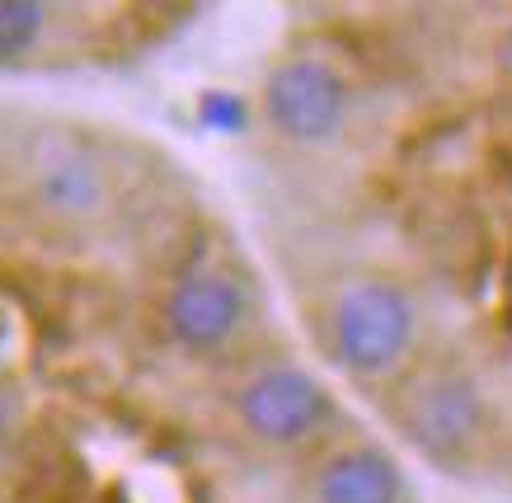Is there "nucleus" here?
<instances>
[{"label":"nucleus","mask_w":512,"mask_h":503,"mask_svg":"<svg viewBox=\"0 0 512 503\" xmlns=\"http://www.w3.org/2000/svg\"><path fill=\"white\" fill-rule=\"evenodd\" d=\"M414 339V306L395 283H353L334 306V353L362 377L386 372Z\"/></svg>","instance_id":"obj_1"},{"label":"nucleus","mask_w":512,"mask_h":503,"mask_svg":"<svg viewBox=\"0 0 512 503\" xmlns=\"http://www.w3.org/2000/svg\"><path fill=\"white\" fill-rule=\"evenodd\" d=\"M198 113H202V123L217 127V132H245V123H249L245 99L231 95V90H207L202 104H198Z\"/></svg>","instance_id":"obj_8"},{"label":"nucleus","mask_w":512,"mask_h":503,"mask_svg":"<svg viewBox=\"0 0 512 503\" xmlns=\"http://www.w3.org/2000/svg\"><path fill=\"white\" fill-rule=\"evenodd\" d=\"M400 466L381 447L339 452L320 475V503H400Z\"/></svg>","instance_id":"obj_6"},{"label":"nucleus","mask_w":512,"mask_h":503,"mask_svg":"<svg viewBox=\"0 0 512 503\" xmlns=\"http://www.w3.org/2000/svg\"><path fill=\"white\" fill-rule=\"evenodd\" d=\"M90 193H94V184H90V174L80 170V165H71V170H62L57 179H52V198H62L66 207H80Z\"/></svg>","instance_id":"obj_9"},{"label":"nucleus","mask_w":512,"mask_h":503,"mask_svg":"<svg viewBox=\"0 0 512 503\" xmlns=\"http://www.w3.org/2000/svg\"><path fill=\"white\" fill-rule=\"evenodd\" d=\"M10 428H15V400L0 391V447L10 442Z\"/></svg>","instance_id":"obj_10"},{"label":"nucleus","mask_w":512,"mask_h":503,"mask_svg":"<svg viewBox=\"0 0 512 503\" xmlns=\"http://www.w3.org/2000/svg\"><path fill=\"white\" fill-rule=\"evenodd\" d=\"M47 24V5L38 0H0V62L19 57L38 43V33Z\"/></svg>","instance_id":"obj_7"},{"label":"nucleus","mask_w":512,"mask_h":503,"mask_svg":"<svg viewBox=\"0 0 512 503\" xmlns=\"http://www.w3.org/2000/svg\"><path fill=\"white\" fill-rule=\"evenodd\" d=\"M264 109H268V123L278 127L282 137H292V142H325V137H334L343 127L348 90H343V80L325 62L296 57V62H282L268 76Z\"/></svg>","instance_id":"obj_2"},{"label":"nucleus","mask_w":512,"mask_h":503,"mask_svg":"<svg viewBox=\"0 0 512 503\" xmlns=\"http://www.w3.org/2000/svg\"><path fill=\"white\" fill-rule=\"evenodd\" d=\"M404 433L428 456H456L480 428V395L466 377H428L400 405Z\"/></svg>","instance_id":"obj_4"},{"label":"nucleus","mask_w":512,"mask_h":503,"mask_svg":"<svg viewBox=\"0 0 512 503\" xmlns=\"http://www.w3.org/2000/svg\"><path fill=\"white\" fill-rule=\"evenodd\" d=\"M170 334L188 348H221L245 320V292L226 273H193L165 306Z\"/></svg>","instance_id":"obj_5"},{"label":"nucleus","mask_w":512,"mask_h":503,"mask_svg":"<svg viewBox=\"0 0 512 503\" xmlns=\"http://www.w3.org/2000/svg\"><path fill=\"white\" fill-rule=\"evenodd\" d=\"M240 419L268 442H296L329 419V395L301 367H268L240 391Z\"/></svg>","instance_id":"obj_3"}]
</instances>
